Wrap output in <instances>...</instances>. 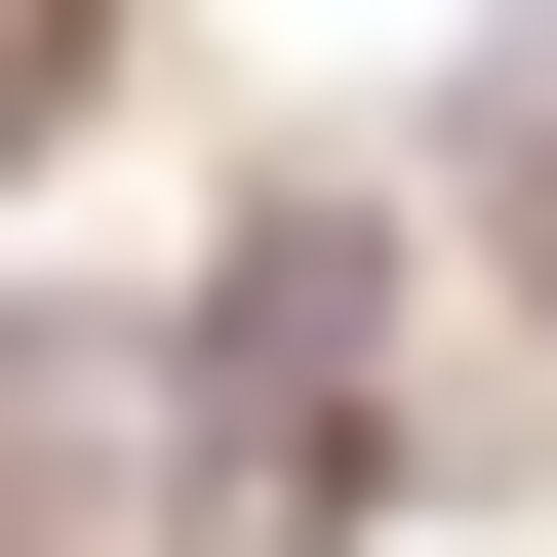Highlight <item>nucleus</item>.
Returning <instances> with one entry per match:
<instances>
[{
    "mask_svg": "<svg viewBox=\"0 0 557 557\" xmlns=\"http://www.w3.org/2000/svg\"><path fill=\"white\" fill-rule=\"evenodd\" d=\"M359 359H398V239H359V199H319V239H239V319H199V557H319Z\"/></svg>",
    "mask_w": 557,
    "mask_h": 557,
    "instance_id": "nucleus-1",
    "label": "nucleus"
}]
</instances>
